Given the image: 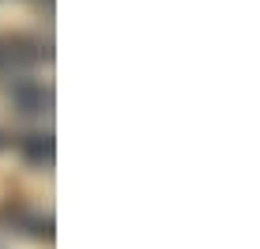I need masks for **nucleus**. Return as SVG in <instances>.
<instances>
[{
	"mask_svg": "<svg viewBox=\"0 0 260 249\" xmlns=\"http://www.w3.org/2000/svg\"><path fill=\"white\" fill-rule=\"evenodd\" d=\"M12 102L19 106V113L38 117V113H49L53 110V91H49V87H42L38 79H19V83L12 87Z\"/></svg>",
	"mask_w": 260,
	"mask_h": 249,
	"instance_id": "obj_1",
	"label": "nucleus"
},
{
	"mask_svg": "<svg viewBox=\"0 0 260 249\" xmlns=\"http://www.w3.org/2000/svg\"><path fill=\"white\" fill-rule=\"evenodd\" d=\"M49 53L42 49V46H26L23 49V42H4L0 46V76H8V72H23V68H30V65H38V60H46Z\"/></svg>",
	"mask_w": 260,
	"mask_h": 249,
	"instance_id": "obj_2",
	"label": "nucleus"
},
{
	"mask_svg": "<svg viewBox=\"0 0 260 249\" xmlns=\"http://www.w3.org/2000/svg\"><path fill=\"white\" fill-rule=\"evenodd\" d=\"M19 155H23L30 166H38V170H49L53 159H57L53 136H49V132H30V136H23V140H19Z\"/></svg>",
	"mask_w": 260,
	"mask_h": 249,
	"instance_id": "obj_3",
	"label": "nucleus"
}]
</instances>
